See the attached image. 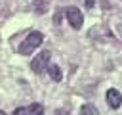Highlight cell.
Here are the masks:
<instances>
[{
    "label": "cell",
    "instance_id": "1",
    "mask_svg": "<svg viewBox=\"0 0 122 115\" xmlns=\"http://www.w3.org/2000/svg\"><path fill=\"white\" fill-rule=\"evenodd\" d=\"M42 42H44V34H42L40 31H32V33H29L27 38L19 44V50H17V52H19L21 56H29V54H32Z\"/></svg>",
    "mask_w": 122,
    "mask_h": 115
},
{
    "label": "cell",
    "instance_id": "2",
    "mask_svg": "<svg viewBox=\"0 0 122 115\" xmlns=\"http://www.w3.org/2000/svg\"><path fill=\"white\" fill-rule=\"evenodd\" d=\"M48 63H50V52L44 50V52H40V54L34 56V59L30 61V69L36 75H40V73H44V69L48 67Z\"/></svg>",
    "mask_w": 122,
    "mask_h": 115
},
{
    "label": "cell",
    "instance_id": "3",
    "mask_svg": "<svg viewBox=\"0 0 122 115\" xmlns=\"http://www.w3.org/2000/svg\"><path fill=\"white\" fill-rule=\"evenodd\" d=\"M65 15H67V19H69V23H71L72 29H80V27H82V23H84V15H82V12H80L78 8L69 6V8L65 10Z\"/></svg>",
    "mask_w": 122,
    "mask_h": 115
},
{
    "label": "cell",
    "instance_id": "4",
    "mask_svg": "<svg viewBox=\"0 0 122 115\" xmlns=\"http://www.w3.org/2000/svg\"><path fill=\"white\" fill-rule=\"evenodd\" d=\"M11 115H44V107L42 104H30L25 107H17Z\"/></svg>",
    "mask_w": 122,
    "mask_h": 115
},
{
    "label": "cell",
    "instance_id": "5",
    "mask_svg": "<svg viewBox=\"0 0 122 115\" xmlns=\"http://www.w3.org/2000/svg\"><path fill=\"white\" fill-rule=\"evenodd\" d=\"M105 98H107V104H109L112 109H118V107L122 105V94H120L116 88H109L107 94H105Z\"/></svg>",
    "mask_w": 122,
    "mask_h": 115
},
{
    "label": "cell",
    "instance_id": "6",
    "mask_svg": "<svg viewBox=\"0 0 122 115\" xmlns=\"http://www.w3.org/2000/svg\"><path fill=\"white\" fill-rule=\"evenodd\" d=\"M46 69H48V73H50V77H51L53 80L59 82V80L63 79V73H61V69H59V65H48Z\"/></svg>",
    "mask_w": 122,
    "mask_h": 115
},
{
    "label": "cell",
    "instance_id": "7",
    "mask_svg": "<svg viewBox=\"0 0 122 115\" xmlns=\"http://www.w3.org/2000/svg\"><path fill=\"white\" fill-rule=\"evenodd\" d=\"M80 115H99V111H97L95 105H92V104H84V105L80 107Z\"/></svg>",
    "mask_w": 122,
    "mask_h": 115
},
{
    "label": "cell",
    "instance_id": "8",
    "mask_svg": "<svg viewBox=\"0 0 122 115\" xmlns=\"http://www.w3.org/2000/svg\"><path fill=\"white\" fill-rule=\"evenodd\" d=\"M55 115H69L65 109H55Z\"/></svg>",
    "mask_w": 122,
    "mask_h": 115
},
{
    "label": "cell",
    "instance_id": "9",
    "mask_svg": "<svg viewBox=\"0 0 122 115\" xmlns=\"http://www.w3.org/2000/svg\"><path fill=\"white\" fill-rule=\"evenodd\" d=\"M86 6H88V8H92V6H93V0H86Z\"/></svg>",
    "mask_w": 122,
    "mask_h": 115
},
{
    "label": "cell",
    "instance_id": "10",
    "mask_svg": "<svg viewBox=\"0 0 122 115\" xmlns=\"http://www.w3.org/2000/svg\"><path fill=\"white\" fill-rule=\"evenodd\" d=\"M0 115H6V113H4V111H2V109H0Z\"/></svg>",
    "mask_w": 122,
    "mask_h": 115
}]
</instances>
